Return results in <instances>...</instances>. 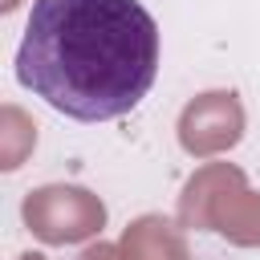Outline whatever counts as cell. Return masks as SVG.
Segmentation results:
<instances>
[{"instance_id":"1","label":"cell","mask_w":260,"mask_h":260,"mask_svg":"<svg viewBox=\"0 0 260 260\" xmlns=\"http://www.w3.org/2000/svg\"><path fill=\"white\" fill-rule=\"evenodd\" d=\"M158 73V24L138 0H32L16 81L73 122L130 114Z\"/></svg>"}]
</instances>
